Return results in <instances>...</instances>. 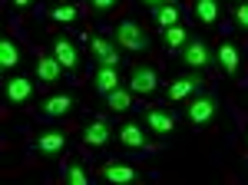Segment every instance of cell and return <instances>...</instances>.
<instances>
[{"mask_svg": "<svg viewBox=\"0 0 248 185\" xmlns=\"http://www.w3.org/2000/svg\"><path fill=\"white\" fill-rule=\"evenodd\" d=\"M63 182H70V185H86V182H90V172L79 166V162H70V166L63 169Z\"/></svg>", "mask_w": 248, "mask_h": 185, "instance_id": "cell-23", "label": "cell"}, {"mask_svg": "<svg viewBox=\"0 0 248 185\" xmlns=\"http://www.w3.org/2000/svg\"><path fill=\"white\" fill-rule=\"evenodd\" d=\"M119 3L123 0H90V10H93L96 17H106V14H113Z\"/></svg>", "mask_w": 248, "mask_h": 185, "instance_id": "cell-25", "label": "cell"}, {"mask_svg": "<svg viewBox=\"0 0 248 185\" xmlns=\"http://www.w3.org/2000/svg\"><path fill=\"white\" fill-rule=\"evenodd\" d=\"M192 14L202 27H215L222 17V7H218V0H192Z\"/></svg>", "mask_w": 248, "mask_h": 185, "instance_id": "cell-15", "label": "cell"}, {"mask_svg": "<svg viewBox=\"0 0 248 185\" xmlns=\"http://www.w3.org/2000/svg\"><path fill=\"white\" fill-rule=\"evenodd\" d=\"M27 3H30V0H14V7H17V10H23Z\"/></svg>", "mask_w": 248, "mask_h": 185, "instance_id": "cell-28", "label": "cell"}, {"mask_svg": "<svg viewBox=\"0 0 248 185\" xmlns=\"http://www.w3.org/2000/svg\"><path fill=\"white\" fill-rule=\"evenodd\" d=\"M142 123H146V129L159 136V139H169L172 132H175V116L169 109H162V106H149L146 116H142Z\"/></svg>", "mask_w": 248, "mask_h": 185, "instance_id": "cell-8", "label": "cell"}, {"mask_svg": "<svg viewBox=\"0 0 248 185\" xmlns=\"http://www.w3.org/2000/svg\"><path fill=\"white\" fill-rule=\"evenodd\" d=\"M235 23H238V27H242V30L248 33V0H245V3H238V7H235Z\"/></svg>", "mask_w": 248, "mask_h": 185, "instance_id": "cell-26", "label": "cell"}, {"mask_svg": "<svg viewBox=\"0 0 248 185\" xmlns=\"http://www.w3.org/2000/svg\"><path fill=\"white\" fill-rule=\"evenodd\" d=\"M149 33L136 23V20H123V23H116V46L119 50H126V53H146L149 50Z\"/></svg>", "mask_w": 248, "mask_h": 185, "instance_id": "cell-3", "label": "cell"}, {"mask_svg": "<svg viewBox=\"0 0 248 185\" xmlns=\"http://www.w3.org/2000/svg\"><path fill=\"white\" fill-rule=\"evenodd\" d=\"M50 17L57 20V23H73V20L79 17V10L73 7V3H60V7H53V10H50Z\"/></svg>", "mask_w": 248, "mask_h": 185, "instance_id": "cell-24", "label": "cell"}, {"mask_svg": "<svg viewBox=\"0 0 248 185\" xmlns=\"http://www.w3.org/2000/svg\"><path fill=\"white\" fill-rule=\"evenodd\" d=\"M129 90L136 96H153L159 90V73H155L149 63H136L133 70H129Z\"/></svg>", "mask_w": 248, "mask_h": 185, "instance_id": "cell-7", "label": "cell"}, {"mask_svg": "<svg viewBox=\"0 0 248 185\" xmlns=\"http://www.w3.org/2000/svg\"><path fill=\"white\" fill-rule=\"evenodd\" d=\"M218 96L215 92H192L189 99H186V123L189 126H209L218 119Z\"/></svg>", "mask_w": 248, "mask_h": 185, "instance_id": "cell-2", "label": "cell"}, {"mask_svg": "<svg viewBox=\"0 0 248 185\" xmlns=\"http://www.w3.org/2000/svg\"><path fill=\"white\" fill-rule=\"evenodd\" d=\"M33 92H37L33 76H23V73L10 76L7 73V79H3V99H7V103H30Z\"/></svg>", "mask_w": 248, "mask_h": 185, "instance_id": "cell-5", "label": "cell"}, {"mask_svg": "<svg viewBox=\"0 0 248 185\" xmlns=\"http://www.w3.org/2000/svg\"><path fill=\"white\" fill-rule=\"evenodd\" d=\"M116 139H119L123 149H133V152H142V149L153 146V132L146 129L142 123H126V126H119Z\"/></svg>", "mask_w": 248, "mask_h": 185, "instance_id": "cell-6", "label": "cell"}, {"mask_svg": "<svg viewBox=\"0 0 248 185\" xmlns=\"http://www.w3.org/2000/svg\"><path fill=\"white\" fill-rule=\"evenodd\" d=\"M20 60H23V50H20V43H17V40H10V37H3V40H0V70H3V73L17 70Z\"/></svg>", "mask_w": 248, "mask_h": 185, "instance_id": "cell-16", "label": "cell"}, {"mask_svg": "<svg viewBox=\"0 0 248 185\" xmlns=\"http://www.w3.org/2000/svg\"><path fill=\"white\" fill-rule=\"evenodd\" d=\"M106 182H136L142 172L136 166H123V162H109V166H103V172H99Z\"/></svg>", "mask_w": 248, "mask_h": 185, "instance_id": "cell-17", "label": "cell"}, {"mask_svg": "<svg viewBox=\"0 0 248 185\" xmlns=\"http://www.w3.org/2000/svg\"><path fill=\"white\" fill-rule=\"evenodd\" d=\"M50 53H53L60 63H63V70H66V73H77L79 66H83V53H79V46H77L70 37H63V33H60V37H53V43H50Z\"/></svg>", "mask_w": 248, "mask_h": 185, "instance_id": "cell-4", "label": "cell"}, {"mask_svg": "<svg viewBox=\"0 0 248 185\" xmlns=\"http://www.w3.org/2000/svg\"><path fill=\"white\" fill-rule=\"evenodd\" d=\"M109 139H113V126H109L106 119H93V123L86 126V132H83V146L86 149H103Z\"/></svg>", "mask_w": 248, "mask_h": 185, "instance_id": "cell-13", "label": "cell"}, {"mask_svg": "<svg viewBox=\"0 0 248 185\" xmlns=\"http://www.w3.org/2000/svg\"><path fill=\"white\" fill-rule=\"evenodd\" d=\"M153 20L162 27V30H169L175 23H182V7L179 3H162V7H153Z\"/></svg>", "mask_w": 248, "mask_h": 185, "instance_id": "cell-19", "label": "cell"}, {"mask_svg": "<svg viewBox=\"0 0 248 185\" xmlns=\"http://www.w3.org/2000/svg\"><path fill=\"white\" fill-rule=\"evenodd\" d=\"M189 40V30L182 27V23H175L169 30H162V43H166V50H182V43Z\"/></svg>", "mask_w": 248, "mask_h": 185, "instance_id": "cell-21", "label": "cell"}, {"mask_svg": "<svg viewBox=\"0 0 248 185\" xmlns=\"http://www.w3.org/2000/svg\"><path fill=\"white\" fill-rule=\"evenodd\" d=\"M142 3H146V7L153 10V7H162V3H175V0H142Z\"/></svg>", "mask_w": 248, "mask_h": 185, "instance_id": "cell-27", "label": "cell"}, {"mask_svg": "<svg viewBox=\"0 0 248 185\" xmlns=\"http://www.w3.org/2000/svg\"><path fill=\"white\" fill-rule=\"evenodd\" d=\"M202 90V79H199V73H182V76H175L169 83V99L172 103H182V99H189L192 92H199Z\"/></svg>", "mask_w": 248, "mask_h": 185, "instance_id": "cell-11", "label": "cell"}, {"mask_svg": "<svg viewBox=\"0 0 248 185\" xmlns=\"http://www.w3.org/2000/svg\"><path fill=\"white\" fill-rule=\"evenodd\" d=\"M215 53H212L209 40L199 37V33H189V40L182 43V50H179V63L189 70V73H202V70H209Z\"/></svg>", "mask_w": 248, "mask_h": 185, "instance_id": "cell-1", "label": "cell"}, {"mask_svg": "<svg viewBox=\"0 0 248 185\" xmlns=\"http://www.w3.org/2000/svg\"><path fill=\"white\" fill-rule=\"evenodd\" d=\"M73 106H77V99L70 92H53V96H46L40 103V116L43 119H63V116L73 112Z\"/></svg>", "mask_w": 248, "mask_h": 185, "instance_id": "cell-9", "label": "cell"}, {"mask_svg": "<svg viewBox=\"0 0 248 185\" xmlns=\"http://www.w3.org/2000/svg\"><path fill=\"white\" fill-rule=\"evenodd\" d=\"M63 146H66V132H46L37 139L40 152H63Z\"/></svg>", "mask_w": 248, "mask_h": 185, "instance_id": "cell-22", "label": "cell"}, {"mask_svg": "<svg viewBox=\"0 0 248 185\" xmlns=\"http://www.w3.org/2000/svg\"><path fill=\"white\" fill-rule=\"evenodd\" d=\"M133 96H136L133 90H123V86H119V90H113L109 96H103V99H106V106H109L113 112H126L129 106H133Z\"/></svg>", "mask_w": 248, "mask_h": 185, "instance_id": "cell-20", "label": "cell"}, {"mask_svg": "<svg viewBox=\"0 0 248 185\" xmlns=\"http://www.w3.org/2000/svg\"><path fill=\"white\" fill-rule=\"evenodd\" d=\"M215 60H218V66H222L229 76L238 73V46H235V43L222 40V43H218V50H215Z\"/></svg>", "mask_w": 248, "mask_h": 185, "instance_id": "cell-18", "label": "cell"}, {"mask_svg": "<svg viewBox=\"0 0 248 185\" xmlns=\"http://www.w3.org/2000/svg\"><path fill=\"white\" fill-rule=\"evenodd\" d=\"M123 86V76H119V66H96L93 73V90L99 96H109L113 90Z\"/></svg>", "mask_w": 248, "mask_h": 185, "instance_id": "cell-12", "label": "cell"}, {"mask_svg": "<svg viewBox=\"0 0 248 185\" xmlns=\"http://www.w3.org/2000/svg\"><path fill=\"white\" fill-rule=\"evenodd\" d=\"M63 63H60L53 53H37V79L40 83H57L63 79Z\"/></svg>", "mask_w": 248, "mask_h": 185, "instance_id": "cell-14", "label": "cell"}, {"mask_svg": "<svg viewBox=\"0 0 248 185\" xmlns=\"http://www.w3.org/2000/svg\"><path fill=\"white\" fill-rule=\"evenodd\" d=\"M90 56L96 60V66H119L116 40H109V37H93L90 40Z\"/></svg>", "mask_w": 248, "mask_h": 185, "instance_id": "cell-10", "label": "cell"}, {"mask_svg": "<svg viewBox=\"0 0 248 185\" xmlns=\"http://www.w3.org/2000/svg\"><path fill=\"white\" fill-rule=\"evenodd\" d=\"M63 3H66V0H63Z\"/></svg>", "mask_w": 248, "mask_h": 185, "instance_id": "cell-29", "label": "cell"}]
</instances>
